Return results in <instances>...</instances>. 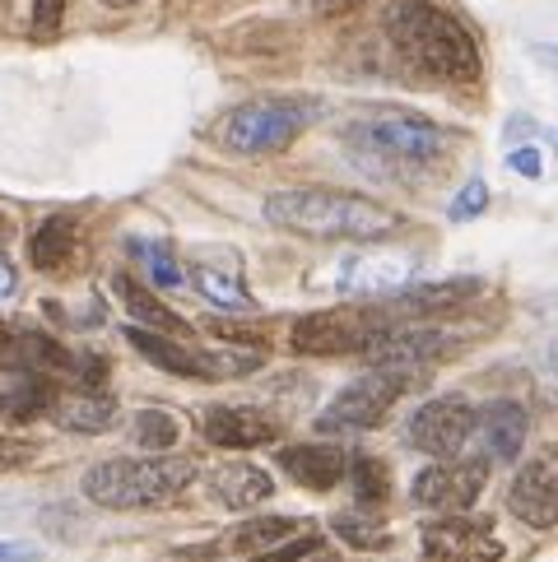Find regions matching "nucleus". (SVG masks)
<instances>
[{"label": "nucleus", "mask_w": 558, "mask_h": 562, "mask_svg": "<svg viewBox=\"0 0 558 562\" xmlns=\"http://www.w3.org/2000/svg\"><path fill=\"white\" fill-rule=\"evenodd\" d=\"M345 145L354 154L382 158V164H395V168H428L451 154L456 135L405 108H372L345 126Z\"/></svg>", "instance_id": "obj_4"}, {"label": "nucleus", "mask_w": 558, "mask_h": 562, "mask_svg": "<svg viewBox=\"0 0 558 562\" xmlns=\"http://www.w3.org/2000/svg\"><path fill=\"white\" fill-rule=\"evenodd\" d=\"M507 512L535 530L558 526V451H545L516 470L507 488Z\"/></svg>", "instance_id": "obj_11"}, {"label": "nucleus", "mask_w": 558, "mask_h": 562, "mask_svg": "<svg viewBox=\"0 0 558 562\" xmlns=\"http://www.w3.org/2000/svg\"><path fill=\"white\" fill-rule=\"evenodd\" d=\"M503 544L493 539L484 520L466 516H437L424 526V562H498Z\"/></svg>", "instance_id": "obj_13"}, {"label": "nucleus", "mask_w": 558, "mask_h": 562, "mask_svg": "<svg viewBox=\"0 0 558 562\" xmlns=\"http://www.w3.org/2000/svg\"><path fill=\"white\" fill-rule=\"evenodd\" d=\"M126 339L145 363L177 376H243L252 368H261V349H196V345H177V339L149 326H131Z\"/></svg>", "instance_id": "obj_7"}, {"label": "nucleus", "mask_w": 558, "mask_h": 562, "mask_svg": "<svg viewBox=\"0 0 558 562\" xmlns=\"http://www.w3.org/2000/svg\"><path fill=\"white\" fill-rule=\"evenodd\" d=\"M33 456H37V447H33V441H24V437H10V432H0V474H5V470H19V465H29Z\"/></svg>", "instance_id": "obj_30"}, {"label": "nucleus", "mask_w": 558, "mask_h": 562, "mask_svg": "<svg viewBox=\"0 0 558 562\" xmlns=\"http://www.w3.org/2000/svg\"><path fill=\"white\" fill-rule=\"evenodd\" d=\"M470 437H475V409L461 395H437L428 405H418L410 418V441L424 456H437V460L461 456V447Z\"/></svg>", "instance_id": "obj_9"}, {"label": "nucleus", "mask_w": 558, "mask_h": 562, "mask_svg": "<svg viewBox=\"0 0 558 562\" xmlns=\"http://www.w3.org/2000/svg\"><path fill=\"white\" fill-rule=\"evenodd\" d=\"M279 465H284V474L293 479V484H303L312 493H326L345 479L349 460L341 447H326V441H303V447H289L279 451Z\"/></svg>", "instance_id": "obj_15"}, {"label": "nucleus", "mask_w": 558, "mask_h": 562, "mask_svg": "<svg viewBox=\"0 0 558 562\" xmlns=\"http://www.w3.org/2000/svg\"><path fill=\"white\" fill-rule=\"evenodd\" d=\"M29 256H33V266L43 270V274L70 270V260L79 256V228H75V218L70 214L43 218L37 233H33V243H29Z\"/></svg>", "instance_id": "obj_19"}, {"label": "nucleus", "mask_w": 558, "mask_h": 562, "mask_svg": "<svg viewBox=\"0 0 558 562\" xmlns=\"http://www.w3.org/2000/svg\"><path fill=\"white\" fill-rule=\"evenodd\" d=\"M196 460L154 451L145 460H103L85 474V497L108 512H140V507H164L182 488H191Z\"/></svg>", "instance_id": "obj_3"}, {"label": "nucleus", "mask_w": 558, "mask_h": 562, "mask_svg": "<svg viewBox=\"0 0 558 562\" xmlns=\"http://www.w3.org/2000/svg\"><path fill=\"white\" fill-rule=\"evenodd\" d=\"M43 549L37 544H24V539H0V562H37Z\"/></svg>", "instance_id": "obj_34"}, {"label": "nucleus", "mask_w": 558, "mask_h": 562, "mask_svg": "<svg viewBox=\"0 0 558 562\" xmlns=\"http://www.w3.org/2000/svg\"><path fill=\"white\" fill-rule=\"evenodd\" d=\"M410 279H414V260L405 251H354L335 270L341 293H358V297H395L405 293Z\"/></svg>", "instance_id": "obj_12"}, {"label": "nucleus", "mask_w": 558, "mask_h": 562, "mask_svg": "<svg viewBox=\"0 0 558 562\" xmlns=\"http://www.w3.org/2000/svg\"><path fill=\"white\" fill-rule=\"evenodd\" d=\"M484 479H489L484 460H443V465H428L414 479V502L437 516H461L466 507H475Z\"/></svg>", "instance_id": "obj_10"}, {"label": "nucleus", "mask_w": 558, "mask_h": 562, "mask_svg": "<svg viewBox=\"0 0 558 562\" xmlns=\"http://www.w3.org/2000/svg\"><path fill=\"white\" fill-rule=\"evenodd\" d=\"M312 98H252L219 122V145L233 154H279L316 122Z\"/></svg>", "instance_id": "obj_5"}, {"label": "nucleus", "mask_w": 558, "mask_h": 562, "mask_svg": "<svg viewBox=\"0 0 558 562\" xmlns=\"http://www.w3.org/2000/svg\"><path fill=\"white\" fill-rule=\"evenodd\" d=\"M331 526H335V535H341L345 544H354V549L377 553V549L391 544V535H387L382 520H372V516H364V512H341V516L331 520Z\"/></svg>", "instance_id": "obj_25"}, {"label": "nucleus", "mask_w": 558, "mask_h": 562, "mask_svg": "<svg viewBox=\"0 0 558 562\" xmlns=\"http://www.w3.org/2000/svg\"><path fill=\"white\" fill-rule=\"evenodd\" d=\"M484 284L480 279H447V284H424V289H405L395 293L387 312L401 321V316H437V312H456L461 303H470L475 293H480Z\"/></svg>", "instance_id": "obj_18"}, {"label": "nucleus", "mask_w": 558, "mask_h": 562, "mask_svg": "<svg viewBox=\"0 0 558 562\" xmlns=\"http://www.w3.org/2000/svg\"><path fill=\"white\" fill-rule=\"evenodd\" d=\"M62 14H66V0H37V10H33V29H37V33H56V24H62Z\"/></svg>", "instance_id": "obj_31"}, {"label": "nucleus", "mask_w": 558, "mask_h": 562, "mask_svg": "<svg viewBox=\"0 0 558 562\" xmlns=\"http://www.w3.org/2000/svg\"><path fill=\"white\" fill-rule=\"evenodd\" d=\"M270 474L261 465H247V460H228V465H219L210 474V497L219 502V507L228 512H252L261 507V502L270 497Z\"/></svg>", "instance_id": "obj_17"}, {"label": "nucleus", "mask_w": 558, "mask_h": 562, "mask_svg": "<svg viewBox=\"0 0 558 562\" xmlns=\"http://www.w3.org/2000/svg\"><path fill=\"white\" fill-rule=\"evenodd\" d=\"M196 289H201L214 307H228V312H256L252 293L243 289V279H237L233 270H214V266H196L191 270Z\"/></svg>", "instance_id": "obj_23"}, {"label": "nucleus", "mask_w": 558, "mask_h": 562, "mask_svg": "<svg viewBox=\"0 0 558 562\" xmlns=\"http://www.w3.org/2000/svg\"><path fill=\"white\" fill-rule=\"evenodd\" d=\"M507 168L522 172V177H540L545 172V158H540V149H512L507 154Z\"/></svg>", "instance_id": "obj_33"}, {"label": "nucleus", "mask_w": 558, "mask_h": 562, "mask_svg": "<svg viewBox=\"0 0 558 562\" xmlns=\"http://www.w3.org/2000/svg\"><path fill=\"white\" fill-rule=\"evenodd\" d=\"M177 437H182L177 414H168V409H140L135 414V441L145 451H168V447H177Z\"/></svg>", "instance_id": "obj_26"}, {"label": "nucleus", "mask_w": 558, "mask_h": 562, "mask_svg": "<svg viewBox=\"0 0 558 562\" xmlns=\"http://www.w3.org/2000/svg\"><path fill=\"white\" fill-rule=\"evenodd\" d=\"M205 437L224 451H256L279 437V424L266 409H252V405H214L205 414Z\"/></svg>", "instance_id": "obj_14"}, {"label": "nucleus", "mask_w": 558, "mask_h": 562, "mask_svg": "<svg viewBox=\"0 0 558 562\" xmlns=\"http://www.w3.org/2000/svg\"><path fill=\"white\" fill-rule=\"evenodd\" d=\"M312 562H341V558H331V553H316Z\"/></svg>", "instance_id": "obj_39"}, {"label": "nucleus", "mask_w": 558, "mask_h": 562, "mask_svg": "<svg viewBox=\"0 0 558 562\" xmlns=\"http://www.w3.org/2000/svg\"><path fill=\"white\" fill-rule=\"evenodd\" d=\"M52 418L70 432H103L112 418H116V400L108 391H79L70 386L66 395H56Z\"/></svg>", "instance_id": "obj_20"}, {"label": "nucleus", "mask_w": 558, "mask_h": 562, "mask_svg": "<svg viewBox=\"0 0 558 562\" xmlns=\"http://www.w3.org/2000/svg\"><path fill=\"white\" fill-rule=\"evenodd\" d=\"M0 368H19V335L0 321Z\"/></svg>", "instance_id": "obj_35"}, {"label": "nucleus", "mask_w": 558, "mask_h": 562, "mask_svg": "<svg viewBox=\"0 0 558 562\" xmlns=\"http://www.w3.org/2000/svg\"><path fill=\"white\" fill-rule=\"evenodd\" d=\"M266 224L312 237V243H377L401 228V214L364 200L354 191H326V187H298V191H275L266 195Z\"/></svg>", "instance_id": "obj_2"}, {"label": "nucleus", "mask_w": 558, "mask_h": 562, "mask_svg": "<svg viewBox=\"0 0 558 562\" xmlns=\"http://www.w3.org/2000/svg\"><path fill=\"white\" fill-rule=\"evenodd\" d=\"M554 158H558V131H554Z\"/></svg>", "instance_id": "obj_40"}, {"label": "nucleus", "mask_w": 558, "mask_h": 562, "mask_svg": "<svg viewBox=\"0 0 558 562\" xmlns=\"http://www.w3.org/2000/svg\"><path fill=\"white\" fill-rule=\"evenodd\" d=\"M303 530H312V526H303V520H289V516H261V520H247V526H237L233 530V544L243 549V553H252V558H261V553H270L279 544H289V539L303 535Z\"/></svg>", "instance_id": "obj_22"}, {"label": "nucleus", "mask_w": 558, "mask_h": 562, "mask_svg": "<svg viewBox=\"0 0 558 562\" xmlns=\"http://www.w3.org/2000/svg\"><path fill=\"white\" fill-rule=\"evenodd\" d=\"M387 37L418 75L443 79V85H475L484 70L475 33L437 0H401V5H391Z\"/></svg>", "instance_id": "obj_1"}, {"label": "nucleus", "mask_w": 558, "mask_h": 562, "mask_svg": "<svg viewBox=\"0 0 558 562\" xmlns=\"http://www.w3.org/2000/svg\"><path fill=\"white\" fill-rule=\"evenodd\" d=\"M103 5H112V10H131V5H140V0H103Z\"/></svg>", "instance_id": "obj_38"}, {"label": "nucleus", "mask_w": 558, "mask_h": 562, "mask_svg": "<svg viewBox=\"0 0 558 562\" xmlns=\"http://www.w3.org/2000/svg\"><path fill=\"white\" fill-rule=\"evenodd\" d=\"M405 386H410V376L391 372V368H372L368 376L349 381V386L335 395L322 414H316V428H322V432H364V428H377L391 414L395 400H401Z\"/></svg>", "instance_id": "obj_8"}, {"label": "nucleus", "mask_w": 558, "mask_h": 562, "mask_svg": "<svg viewBox=\"0 0 558 562\" xmlns=\"http://www.w3.org/2000/svg\"><path fill=\"white\" fill-rule=\"evenodd\" d=\"M372 5V0H308V10L316 19H341V14H354V10H364Z\"/></svg>", "instance_id": "obj_32"}, {"label": "nucleus", "mask_w": 558, "mask_h": 562, "mask_svg": "<svg viewBox=\"0 0 558 562\" xmlns=\"http://www.w3.org/2000/svg\"><path fill=\"white\" fill-rule=\"evenodd\" d=\"M475 432H480L489 460H516L526 447V409L512 400H493L475 414Z\"/></svg>", "instance_id": "obj_16"}, {"label": "nucleus", "mask_w": 558, "mask_h": 562, "mask_svg": "<svg viewBox=\"0 0 558 562\" xmlns=\"http://www.w3.org/2000/svg\"><path fill=\"white\" fill-rule=\"evenodd\" d=\"M116 293H122L126 312H131V316H140V321H145L149 330H164V335H177V330H187V326H182V316H172V307H164V303H158L154 293H145L140 284H131L126 274H116Z\"/></svg>", "instance_id": "obj_24"}, {"label": "nucleus", "mask_w": 558, "mask_h": 562, "mask_svg": "<svg viewBox=\"0 0 558 562\" xmlns=\"http://www.w3.org/2000/svg\"><path fill=\"white\" fill-rule=\"evenodd\" d=\"M484 205H489V187L480 182V177H470V182L461 187V195H456L451 200V218H456V224H466V218H475V214H484Z\"/></svg>", "instance_id": "obj_28"}, {"label": "nucleus", "mask_w": 558, "mask_h": 562, "mask_svg": "<svg viewBox=\"0 0 558 562\" xmlns=\"http://www.w3.org/2000/svg\"><path fill=\"white\" fill-rule=\"evenodd\" d=\"M316 544H322V535L303 530V535H293L289 544H279V549H270V553H261V558H252V562H303L308 553H316Z\"/></svg>", "instance_id": "obj_29"}, {"label": "nucleus", "mask_w": 558, "mask_h": 562, "mask_svg": "<svg viewBox=\"0 0 558 562\" xmlns=\"http://www.w3.org/2000/svg\"><path fill=\"white\" fill-rule=\"evenodd\" d=\"M14 284H19V279H14V270H10V260L0 256V303H5V297L14 293Z\"/></svg>", "instance_id": "obj_36"}, {"label": "nucleus", "mask_w": 558, "mask_h": 562, "mask_svg": "<svg viewBox=\"0 0 558 562\" xmlns=\"http://www.w3.org/2000/svg\"><path fill=\"white\" fill-rule=\"evenodd\" d=\"M391 330L395 316L387 307H331L298 316L289 345L312 358H345V353H372Z\"/></svg>", "instance_id": "obj_6"}, {"label": "nucleus", "mask_w": 558, "mask_h": 562, "mask_svg": "<svg viewBox=\"0 0 558 562\" xmlns=\"http://www.w3.org/2000/svg\"><path fill=\"white\" fill-rule=\"evenodd\" d=\"M535 52H540V56H545V61H549V66L558 70V47H535Z\"/></svg>", "instance_id": "obj_37"}, {"label": "nucleus", "mask_w": 558, "mask_h": 562, "mask_svg": "<svg viewBox=\"0 0 558 562\" xmlns=\"http://www.w3.org/2000/svg\"><path fill=\"white\" fill-rule=\"evenodd\" d=\"M0 409H5V395H0Z\"/></svg>", "instance_id": "obj_41"}, {"label": "nucleus", "mask_w": 558, "mask_h": 562, "mask_svg": "<svg viewBox=\"0 0 558 562\" xmlns=\"http://www.w3.org/2000/svg\"><path fill=\"white\" fill-rule=\"evenodd\" d=\"M354 488H358V502L364 507H377L387 493H391V474H387V465L377 456H358L354 460Z\"/></svg>", "instance_id": "obj_27"}, {"label": "nucleus", "mask_w": 558, "mask_h": 562, "mask_svg": "<svg viewBox=\"0 0 558 562\" xmlns=\"http://www.w3.org/2000/svg\"><path fill=\"white\" fill-rule=\"evenodd\" d=\"M126 256L135 260L149 284H158V289L182 284V266H177V256H172V247L164 243V237H126Z\"/></svg>", "instance_id": "obj_21"}]
</instances>
